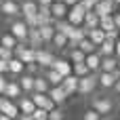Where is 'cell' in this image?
<instances>
[{"label":"cell","instance_id":"f1b7e54d","mask_svg":"<svg viewBox=\"0 0 120 120\" xmlns=\"http://www.w3.org/2000/svg\"><path fill=\"white\" fill-rule=\"evenodd\" d=\"M70 61L72 63H82V61H86V53L78 46V49H72L70 51Z\"/></svg>","mask_w":120,"mask_h":120},{"label":"cell","instance_id":"8992f818","mask_svg":"<svg viewBox=\"0 0 120 120\" xmlns=\"http://www.w3.org/2000/svg\"><path fill=\"white\" fill-rule=\"evenodd\" d=\"M91 105H93L99 114H103V116H108V114L114 110V101H112L110 97H95V99L91 101Z\"/></svg>","mask_w":120,"mask_h":120},{"label":"cell","instance_id":"52a82bcc","mask_svg":"<svg viewBox=\"0 0 120 120\" xmlns=\"http://www.w3.org/2000/svg\"><path fill=\"white\" fill-rule=\"evenodd\" d=\"M17 105H19L21 114H25V116H32V114L36 112V108H38V105L34 103L32 95H30V97H25V95H23V97H19V99H17Z\"/></svg>","mask_w":120,"mask_h":120},{"label":"cell","instance_id":"7bdbcfd3","mask_svg":"<svg viewBox=\"0 0 120 120\" xmlns=\"http://www.w3.org/2000/svg\"><path fill=\"white\" fill-rule=\"evenodd\" d=\"M53 2H55V0H38V4H49V6H51Z\"/></svg>","mask_w":120,"mask_h":120},{"label":"cell","instance_id":"d590c367","mask_svg":"<svg viewBox=\"0 0 120 120\" xmlns=\"http://www.w3.org/2000/svg\"><path fill=\"white\" fill-rule=\"evenodd\" d=\"M34 120H49V110L46 108H36V112L32 114Z\"/></svg>","mask_w":120,"mask_h":120},{"label":"cell","instance_id":"ba28073f","mask_svg":"<svg viewBox=\"0 0 120 120\" xmlns=\"http://www.w3.org/2000/svg\"><path fill=\"white\" fill-rule=\"evenodd\" d=\"M0 11H2V15H6V17H17V15H21V6H19L15 0H2Z\"/></svg>","mask_w":120,"mask_h":120},{"label":"cell","instance_id":"f6af8a7d","mask_svg":"<svg viewBox=\"0 0 120 120\" xmlns=\"http://www.w3.org/2000/svg\"><path fill=\"white\" fill-rule=\"evenodd\" d=\"M0 120H15V118H11L8 114H0Z\"/></svg>","mask_w":120,"mask_h":120},{"label":"cell","instance_id":"5bb4252c","mask_svg":"<svg viewBox=\"0 0 120 120\" xmlns=\"http://www.w3.org/2000/svg\"><path fill=\"white\" fill-rule=\"evenodd\" d=\"M51 11H53V17H55V19H68L70 6H68L65 2H53V4H51Z\"/></svg>","mask_w":120,"mask_h":120},{"label":"cell","instance_id":"30bf717a","mask_svg":"<svg viewBox=\"0 0 120 120\" xmlns=\"http://www.w3.org/2000/svg\"><path fill=\"white\" fill-rule=\"evenodd\" d=\"M78 84H80V78L76 76V74H70V76H65L63 78V89H65V93L68 95H74V93H78Z\"/></svg>","mask_w":120,"mask_h":120},{"label":"cell","instance_id":"9c48e42d","mask_svg":"<svg viewBox=\"0 0 120 120\" xmlns=\"http://www.w3.org/2000/svg\"><path fill=\"white\" fill-rule=\"evenodd\" d=\"M36 61L40 63V68H53L55 57H53V53H49V51H44V49H38V51H36Z\"/></svg>","mask_w":120,"mask_h":120},{"label":"cell","instance_id":"4fadbf2b","mask_svg":"<svg viewBox=\"0 0 120 120\" xmlns=\"http://www.w3.org/2000/svg\"><path fill=\"white\" fill-rule=\"evenodd\" d=\"M97 78H99V86H101V89H114V84H116V80H118V76H116L114 72H101Z\"/></svg>","mask_w":120,"mask_h":120},{"label":"cell","instance_id":"8d00e7d4","mask_svg":"<svg viewBox=\"0 0 120 120\" xmlns=\"http://www.w3.org/2000/svg\"><path fill=\"white\" fill-rule=\"evenodd\" d=\"M63 118H65V116H63V110H61L59 105L49 112V120H63Z\"/></svg>","mask_w":120,"mask_h":120},{"label":"cell","instance_id":"d6986e66","mask_svg":"<svg viewBox=\"0 0 120 120\" xmlns=\"http://www.w3.org/2000/svg\"><path fill=\"white\" fill-rule=\"evenodd\" d=\"M53 68H55L57 72H61L63 76H70V74H74V63H70V61H65V59H55Z\"/></svg>","mask_w":120,"mask_h":120},{"label":"cell","instance_id":"f546056e","mask_svg":"<svg viewBox=\"0 0 120 120\" xmlns=\"http://www.w3.org/2000/svg\"><path fill=\"white\" fill-rule=\"evenodd\" d=\"M34 91H38V93H49V91H51V82H49V78H46V76L36 78V86H34Z\"/></svg>","mask_w":120,"mask_h":120},{"label":"cell","instance_id":"2e32d148","mask_svg":"<svg viewBox=\"0 0 120 120\" xmlns=\"http://www.w3.org/2000/svg\"><path fill=\"white\" fill-rule=\"evenodd\" d=\"M49 95H51V99H53V101H55L57 105H61V103H63V101H65V99L70 97V95L65 93V89H63L61 84H59V86H51Z\"/></svg>","mask_w":120,"mask_h":120},{"label":"cell","instance_id":"4316f807","mask_svg":"<svg viewBox=\"0 0 120 120\" xmlns=\"http://www.w3.org/2000/svg\"><path fill=\"white\" fill-rule=\"evenodd\" d=\"M21 91H23V89H21V84H19V82H8V89H6V93H4V95H6V97H11V99H19V97H23V95H21Z\"/></svg>","mask_w":120,"mask_h":120},{"label":"cell","instance_id":"e0dca14e","mask_svg":"<svg viewBox=\"0 0 120 120\" xmlns=\"http://www.w3.org/2000/svg\"><path fill=\"white\" fill-rule=\"evenodd\" d=\"M101 61H103V57H101V53H99V51H95V53H89V55H86V65L91 68V72L101 70Z\"/></svg>","mask_w":120,"mask_h":120},{"label":"cell","instance_id":"5b68a950","mask_svg":"<svg viewBox=\"0 0 120 120\" xmlns=\"http://www.w3.org/2000/svg\"><path fill=\"white\" fill-rule=\"evenodd\" d=\"M97 86H99V78H97V76H93V74H89V76L80 78L78 93H82V95H91V93H93Z\"/></svg>","mask_w":120,"mask_h":120},{"label":"cell","instance_id":"83f0119b","mask_svg":"<svg viewBox=\"0 0 120 120\" xmlns=\"http://www.w3.org/2000/svg\"><path fill=\"white\" fill-rule=\"evenodd\" d=\"M2 46H8V49H13V51H15V49L19 46V38H17L13 32L4 34V36H2Z\"/></svg>","mask_w":120,"mask_h":120},{"label":"cell","instance_id":"1f68e13d","mask_svg":"<svg viewBox=\"0 0 120 120\" xmlns=\"http://www.w3.org/2000/svg\"><path fill=\"white\" fill-rule=\"evenodd\" d=\"M53 44H55V46H59V49L68 46V44H70V38H68V34H63V32H57V34H55V38H53Z\"/></svg>","mask_w":120,"mask_h":120},{"label":"cell","instance_id":"277c9868","mask_svg":"<svg viewBox=\"0 0 120 120\" xmlns=\"http://www.w3.org/2000/svg\"><path fill=\"white\" fill-rule=\"evenodd\" d=\"M0 114H8L11 118H19L21 116V110H19L17 103H13L11 97L2 95V99H0Z\"/></svg>","mask_w":120,"mask_h":120},{"label":"cell","instance_id":"484cf974","mask_svg":"<svg viewBox=\"0 0 120 120\" xmlns=\"http://www.w3.org/2000/svg\"><path fill=\"white\" fill-rule=\"evenodd\" d=\"M25 68H27V65H25V63H23L19 57H13V59H11V74L21 76V74L25 72Z\"/></svg>","mask_w":120,"mask_h":120},{"label":"cell","instance_id":"d4e9b609","mask_svg":"<svg viewBox=\"0 0 120 120\" xmlns=\"http://www.w3.org/2000/svg\"><path fill=\"white\" fill-rule=\"evenodd\" d=\"M116 68H118V57H116V55L103 57V61H101V72H114Z\"/></svg>","mask_w":120,"mask_h":120},{"label":"cell","instance_id":"4dcf8cb0","mask_svg":"<svg viewBox=\"0 0 120 120\" xmlns=\"http://www.w3.org/2000/svg\"><path fill=\"white\" fill-rule=\"evenodd\" d=\"M74 74H76L78 78H84V76H89V74H93V72H91V68L86 65V61H82V63H74Z\"/></svg>","mask_w":120,"mask_h":120},{"label":"cell","instance_id":"74e56055","mask_svg":"<svg viewBox=\"0 0 120 120\" xmlns=\"http://www.w3.org/2000/svg\"><path fill=\"white\" fill-rule=\"evenodd\" d=\"M15 57V51L13 49H8V46H0V59H13Z\"/></svg>","mask_w":120,"mask_h":120},{"label":"cell","instance_id":"44dd1931","mask_svg":"<svg viewBox=\"0 0 120 120\" xmlns=\"http://www.w3.org/2000/svg\"><path fill=\"white\" fill-rule=\"evenodd\" d=\"M55 34H57V27H55V23L40 25V36H42V40H44V42H53Z\"/></svg>","mask_w":120,"mask_h":120},{"label":"cell","instance_id":"6da1fadb","mask_svg":"<svg viewBox=\"0 0 120 120\" xmlns=\"http://www.w3.org/2000/svg\"><path fill=\"white\" fill-rule=\"evenodd\" d=\"M86 6L82 4V0L74 6H70V13H68V21L74 23V25H84V17H86Z\"/></svg>","mask_w":120,"mask_h":120},{"label":"cell","instance_id":"7402d4cb","mask_svg":"<svg viewBox=\"0 0 120 120\" xmlns=\"http://www.w3.org/2000/svg\"><path fill=\"white\" fill-rule=\"evenodd\" d=\"M44 76L49 78V82H51V86H59V84H63V78H65V76H63L61 72H57L55 68H49Z\"/></svg>","mask_w":120,"mask_h":120},{"label":"cell","instance_id":"836d02e7","mask_svg":"<svg viewBox=\"0 0 120 120\" xmlns=\"http://www.w3.org/2000/svg\"><path fill=\"white\" fill-rule=\"evenodd\" d=\"M99 27H103L105 32H110V30H116V21H114V15L101 17V25H99Z\"/></svg>","mask_w":120,"mask_h":120},{"label":"cell","instance_id":"d6a6232c","mask_svg":"<svg viewBox=\"0 0 120 120\" xmlns=\"http://www.w3.org/2000/svg\"><path fill=\"white\" fill-rule=\"evenodd\" d=\"M78 46H80V49H82L86 55H89V53H95V49H99V46H97V44H95V42H93L89 36H86L84 40H80V44H78Z\"/></svg>","mask_w":120,"mask_h":120},{"label":"cell","instance_id":"b9f144b4","mask_svg":"<svg viewBox=\"0 0 120 120\" xmlns=\"http://www.w3.org/2000/svg\"><path fill=\"white\" fill-rule=\"evenodd\" d=\"M116 57H118V59H120V38H118V40H116Z\"/></svg>","mask_w":120,"mask_h":120},{"label":"cell","instance_id":"e575fe53","mask_svg":"<svg viewBox=\"0 0 120 120\" xmlns=\"http://www.w3.org/2000/svg\"><path fill=\"white\" fill-rule=\"evenodd\" d=\"M101 118H103V114H99L95 108L86 110V112H84V116H82V120H101Z\"/></svg>","mask_w":120,"mask_h":120},{"label":"cell","instance_id":"ee69618b","mask_svg":"<svg viewBox=\"0 0 120 120\" xmlns=\"http://www.w3.org/2000/svg\"><path fill=\"white\" fill-rule=\"evenodd\" d=\"M114 91H116V93H120V78L116 80V84H114Z\"/></svg>","mask_w":120,"mask_h":120},{"label":"cell","instance_id":"9a60e30c","mask_svg":"<svg viewBox=\"0 0 120 120\" xmlns=\"http://www.w3.org/2000/svg\"><path fill=\"white\" fill-rule=\"evenodd\" d=\"M101 25V17L97 15V11L93 8V11H86V17H84V27H86V32L89 30H93V27H99Z\"/></svg>","mask_w":120,"mask_h":120},{"label":"cell","instance_id":"681fc988","mask_svg":"<svg viewBox=\"0 0 120 120\" xmlns=\"http://www.w3.org/2000/svg\"><path fill=\"white\" fill-rule=\"evenodd\" d=\"M114 2H116V4H120V0H114Z\"/></svg>","mask_w":120,"mask_h":120},{"label":"cell","instance_id":"60d3db41","mask_svg":"<svg viewBox=\"0 0 120 120\" xmlns=\"http://www.w3.org/2000/svg\"><path fill=\"white\" fill-rule=\"evenodd\" d=\"M63 2H65V4H68V6H74V4H78V2H80V0H63Z\"/></svg>","mask_w":120,"mask_h":120},{"label":"cell","instance_id":"c3c4849f","mask_svg":"<svg viewBox=\"0 0 120 120\" xmlns=\"http://www.w3.org/2000/svg\"><path fill=\"white\" fill-rule=\"evenodd\" d=\"M93 2H95V4H97V2H101V0H93Z\"/></svg>","mask_w":120,"mask_h":120},{"label":"cell","instance_id":"8fae6325","mask_svg":"<svg viewBox=\"0 0 120 120\" xmlns=\"http://www.w3.org/2000/svg\"><path fill=\"white\" fill-rule=\"evenodd\" d=\"M114 6H116L114 0H101L95 4V11L99 17H108V15H114Z\"/></svg>","mask_w":120,"mask_h":120},{"label":"cell","instance_id":"ab89813d","mask_svg":"<svg viewBox=\"0 0 120 120\" xmlns=\"http://www.w3.org/2000/svg\"><path fill=\"white\" fill-rule=\"evenodd\" d=\"M114 21H116V27L120 30V13H114Z\"/></svg>","mask_w":120,"mask_h":120},{"label":"cell","instance_id":"7dc6e473","mask_svg":"<svg viewBox=\"0 0 120 120\" xmlns=\"http://www.w3.org/2000/svg\"><path fill=\"white\" fill-rule=\"evenodd\" d=\"M101 120H110V118H108V116H103V118H101Z\"/></svg>","mask_w":120,"mask_h":120},{"label":"cell","instance_id":"ffe728a7","mask_svg":"<svg viewBox=\"0 0 120 120\" xmlns=\"http://www.w3.org/2000/svg\"><path fill=\"white\" fill-rule=\"evenodd\" d=\"M38 8H40L38 0H23V4H21V15H23V17H27V15H38Z\"/></svg>","mask_w":120,"mask_h":120},{"label":"cell","instance_id":"603a6c76","mask_svg":"<svg viewBox=\"0 0 120 120\" xmlns=\"http://www.w3.org/2000/svg\"><path fill=\"white\" fill-rule=\"evenodd\" d=\"M99 53H101V57L116 55V40H112V38H105V42L99 46Z\"/></svg>","mask_w":120,"mask_h":120},{"label":"cell","instance_id":"bcb514c9","mask_svg":"<svg viewBox=\"0 0 120 120\" xmlns=\"http://www.w3.org/2000/svg\"><path fill=\"white\" fill-rule=\"evenodd\" d=\"M17 120H34V118H32V116H25V114H21Z\"/></svg>","mask_w":120,"mask_h":120},{"label":"cell","instance_id":"7c38bea8","mask_svg":"<svg viewBox=\"0 0 120 120\" xmlns=\"http://www.w3.org/2000/svg\"><path fill=\"white\" fill-rule=\"evenodd\" d=\"M27 44L32 46V49H42V44H44V40H42V36H40V27H30V36H27Z\"/></svg>","mask_w":120,"mask_h":120},{"label":"cell","instance_id":"ac0fdd59","mask_svg":"<svg viewBox=\"0 0 120 120\" xmlns=\"http://www.w3.org/2000/svg\"><path fill=\"white\" fill-rule=\"evenodd\" d=\"M89 38H91L97 46H101V44L105 42L108 34H105V30H103V27H93V30H89Z\"/></svg>","mask_w":120,"mask_h":120},{"label":"cell","instance_id":"f35d334b","mask_svg":"<svg viewBox=\"0 0 120 120\" xmlns=\"http://www.w3.org/2000/svg\"><path fill=\"white\" fill-rule=\"evenodd\" d=\"M6 89H8V82H6V78L2 76V78H0V93L4 95V93H6Z\"/></svg>","mask_w":120,"mask_h":120},{"label":"cell","instance_id":"7a4b0ae2","mask_svg":"<svg viewBox=\"0 0 120 120\" xmlns=\"http://www.w3.org/2000/svg\"><path fill=\"white\" fill-rule=\"evenodd\" d=\"M8 32H13V34L19 38V42H27V36H30V25L25 23V19H17V21H13V23H11Z\"/></svg>","mask_w":120,"mask_h":120},{"label":"cell","instance_id":"3957f363","mask_svg":"<svg viewBox=\"0 0 120 120\" xmlns=\"http://www.w3.org/2000/svg\"><path fill=\"white\" fill-rule=\"evenodd\" d=\"M15 57H19L25 65L27 63H34L36 61V49H32L30 44L25 46V42H19V46L15 49Z\"/></svg>","mask_w":120,"mask_h":120},{"label":"cell","instance_id":"cb8c5ba5","mask_svg":"<svg viewBox=\"0 0 120 120\" xmlns=\"http://www.w3.org/2000/svg\"><path fill=\"white\" fill-rule=\"evenodd\" d=\"M19 84H21V89H23L25 93H34L36 78H34L32 74H25V76H21V78H19Z\"/></svg>","mask_w":120,"mask_h":120}]
</instances>
